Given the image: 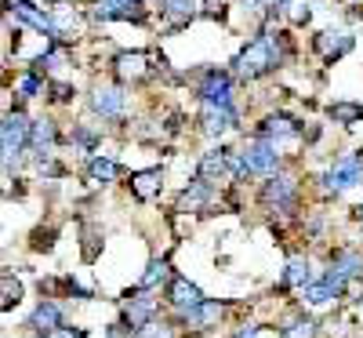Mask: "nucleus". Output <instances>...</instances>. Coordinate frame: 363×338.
<instances>
[{
	"label": "nucleus",
	"instance_id": "7ed1b4c3",
	"mask_svg": "<svg viewBox=\"0 0 363 338\" xmlns=\"http://www.w3.org/2000/svg\"><path fill=\"white\" fill-rule=\"evenodd\" d=\"M280 168V153L269 142H255L236 157V175H272Z\"/></svg>",
	"mask_w": 363,
	"mask_h": 338
},
{
	"label": "nucleus",
	"instance_id": "f704fd0d",
	"mask_svg": "<svg viewBox=\"0 0 363 338\" xmlns=\"http://www.w3.org/2000/svg\"><path fill=\"white\" fill-rule=\"evenodd\" d=\"M69 99V87L66 84H55V102H66Z\"/></svg>",
	"mask_w": 363,
	"mask_h": 338
},
{
	"label": "nucleus",
	"instance_id": "423d86ee",
	"mask_svg": "<svg viewBox=\"0 0 363 338\" xmlns=\"http://www.w3.org/2000/svg\"><path fill=\"white\" fill-rule=\"evenodd\" d=\"M48 22H51V40H69L73 33H80V15L69 4H55Z\"/></svg>",
	"mask_w": 363,
	"mask_h": 338
},
{
	"label": "nucleus",
	"instance_id": "f257e3e1",
	"mask_svg": "<svg viewBox=\"0 0 363 338\" xmlns=\"http://www.w3.org/2000/svg\"><path fill=\"white\" fill-rule=\"evenodd\" d=\"M284 62V48H280V40L272 37V33H262L255 44H247L244 51L236 55V73L244 77V80H258V77H265V73H272Z\"/></svg>",
	"mask_w": 363,
	"mask_h": 338
},
{
	"label": "nucleus",
	"instance_id": "c756f323",
	"mask_svg": "<svg viewBox=\"0 0 363 338\" xmlns=\"http://www.w3.org/2000/svg\"><path fill=\"white\" fill-rule=\"evenodd\" d=\"M284 8H287V18L294 22V26H301V22H309V4L306 0H284Z\"/></svg>",
	"mask_w": 363,
	"mask_h": 338
},
{
	"label": "nucleus",
	"instance_id": "bb28decb",
	"mask_svg": "<svg viewBox=\"0 0 363 338\" xmlns=\"http://www.w3.org/2000/svg\"><path fill=\"white\" fill-rule=\"evenodd\" d=\"M203 200H207V182H193V190H186V193H182V200H178V211H196Z\"/></svg>",
	"mask_w": 363,
	"mask_h": 338
},
{
	"label": "nucleus",
	"instance_id": "6ab92c4d",
	"mask_svg": "<svg viewBox=\"0 0 363 338\" xmlns=\"http://www.w3.org/2000/svg\"><path fill=\"white\" fill-rule=\"evenodd\" d=\"M229 171V149H211L200 160V182H218Z\"/></svg>",
	"mask_w": 363,
	"mask_h": 338
},
{
	"label": "nucleus",
	"instance_id": "20e7f679",
	"mask_svg": "<svg viewBox=\"0 0 363 338\" xmlns=\"http://www.w3.org/2000/svg\"><path fill=\"white\" fill-rule=\"evenodd\" d=\"M327 190L330 193H345V190H352L356 182H363V153H349V157H342L335 168L327 171Z\"/></svg>",
	"mask_w": 363,
	"mask_h": 338
},
{
	"label": "nucleus",
	"instance_id": "cd10ccee",
	"mask_svg": "<svg viewBox=\"0 0 363 338\" xmlns=\"http://www.w3.org/2000/svg\"><path fill=\"white\" fill-rule=\"evenodd\" d=\"M87 171H91V178H95V182H113L120 175V168L113 160H106V157H95V160L87 164Z\"/></svg>",
	"mask_w": 363,
	"mask_h": 338
},
{
	"label": "nucleus",
	"instance_id": "aec40b11",
	"mask_svg": "<svg viewBox=\"0 0 363 338\" xmlns=\"http://www.w3.org/2000/svg\"><path fill=\"white\" fill-rule=\"evenodd\" d=\"M218 317H222V305L218 302H200V305H193V310H186V320L193 324V327H211V324H218Z\"/></svg>",
	"mask_w": 363,
	"mask_h": 338
},
{
	"label": "nucleus",
	"instance_id": "39448f33",
	"mask_svg": "<svg viewBox=\"0 0 363 338\" xmlns=\"http://www.w3.org/2000/svg\"><path fill=\"white\" fill-rule=\"evenodd\" d=\"M200 99H203V106H225L229 109V102H233V80H229V73L211 70L203 77V84H200Z\"/></svg>",
	"mask_w": 363,
	"mask_h": 338
},
{
	"label": "nucleus",
	"instance_id": "5701e85b",
	"mask_svg": "<svg viewBox=\"0 0 363 338\" xmlns=\"http://www.w3.org/2000/svg\"><path fill=\"white\" fill-rule=\"evenodd\" d=\"M149 313H153V298H131V305H128V324L138 331V327L149 324Z\"/></svg>",
	"mask_w": 363,
	"mask_h": 338
},
{
	"label": "nucleus",
	"instance_id": "dca6fc26",
	"mask_svg": "<svg viewBox=\"0 0 363 338\" xmlns=\"http://www.w3.org/2000/svg\"><path fill=\"white\" fill-rule=\"evenodd\" d=\"M262 197H265V204H272V207H291V200H294V178L272 175V178L265 182Z\"/></svg>",
	"mask_w": 363,
	"mask_h": 338
},
{
	"label": "nucleus",
	"instance_id": "9d476101",
	"mask_svg": "<svg viewBox=\"0 0 363 338\" xmlns=\"http://www.w3.org/2000/svg\"><path fill=\"white\" fill-rule=\"evenodd\" d=\"M342 288H345V280H342L335 269H330L320 284H306V302H309V305H327L330 298L342 295Z\"/></svg>",
	"mask_w": 363,
	"mask_h": 338
},
{
	"label": "nucleus",
	"instance_id": "2f4dec72",
	"mask_svg": "<svg viewBox=\"0 0 363 338\" xmlns=\"http://www.w3.org/2000/svg\"><path fill=\"white\" fill-rule=\"evenodd\" d=\"M138 338H174V327L171 324H145V327H138Z\"/></svg>",
	"mask_w": 363,
	"mask_h": 338
},
{
	"label": "nucleus",
	"instance_id": "6e6552de",
	"mask_svg": "<svg viewBox=\"0 0 363 338\" xmlns=\"http://www.w3.org/2000/svg\"><path fill=\"white\" fill-rule=\"evenodd\" d=\"M124 106H128V95L120 87H99L95 95H91V109L99 116H109V120L124 113Z\"/></svg>",
	"mask_w": 363,
	"mask_h": 338
},
{
	"label": "nucleus",
	"instance_id": "9b49d317",
	"mask_svg": "<svg viewBox=\"0 0 363 338\" xmlns=\"http://www.w3.org/2000/svg\"><path fill=\"white\" fill-rule=\"evenodd\" d=\"M18 22H26V26H33L37 29V33H48L51 37V22H48V15L37 8V4H29V0H8V4H4Z\"/></svg>",
	"mask_w": 363,
	"mask_h": 338
},
{
	"label": "nucleus",
	"instance_id": "4be33fe9",
	"mask_svg": "<svg viewBox=\"0 0 363 338\" xmlns=\"http://www.w3.org/2000/svg\"><path fill=\"white\" fill-rule=\"evenodd\" d=\"M335 273L342 276V280L363 273V255H356V251H338V255H335Z\"/></svg>",
	"mask_w": 363,
	"mask_h": 338
},
{
	"label": "nucleus",
	"instance_id": "393cba45",
	"mask_svg": "<svg viewBox=\"0 0 363 338\" xmlns=\"http://www.w3.org/2000/svg\"><path fill=\"white\" fill-rule=\"evenodd\" d=\"M284 280H287L291 288H306V284H309V262H306V258H291Z\"/></svg>",
	"mask_w": 363,
	"mask_h": 338
},
{
	"label": "nucleus",
	"instance_id": "a211bd4d",
	"mask_svg": "<svg viewBox=\"0 0 363 338\" xmlns=\"http://www.w3.org/2000/svg\"><path fill=\"white\" fill-rule=\"evenodd\" d=\"M316 51L323 55V62H338L345 51H352V37L349 33H320L316 37Z\"/></svg>",
	"mask_w": 363,
	"mask_h": 338
},
{
	"label": "nucleus",
	"instance_id": "f8f14e48",
	"mask_svg": "<svg viewBox=\"0 0 363 338\" xmlns=\"http://www.w3.org/2000/svg\"><path fill=\"white\" fill-rule=\"evenodd\" d=\"M160 190H164V171L160 168H149V171H135L131 175V193L138 200H153V197H160Z\"/></svg>",
	"mask_w": 363,
	"mask_h": 338
},
{
	"label": "nucleus",
	"instance_id": "473e14b6",
	"mask_svg": "<svg viewBox=\"0 0 363 338\" xmlns=\"http://www.w3.org/2000/svg\"><path fill=\"white\" fill-rule=\"evenodd\" d=\"M18 91H22V95H26V99H33V95H37V91H40V80H37L33 73H26V77L18 80Z\"/></svg>",
	"mask_w": 363,
	"mask_h": 338
},
{
	"label": "nucleus",
	"instance_id": "f03ea898",
	"mask_svg": "<svg viewBox=\"0 0 363 338\" xmlns=\"http://www.w3.org/2000/svg\"><path fill=\"white\" fill-rule=\"evenodd\" d=\"M26 146H29V120H26V113H11L8 120H0V160H4L8 168H15Z\"/></svg>",
	"mask_w": 363,
	"mask_h": 338
},
{
	"label": "nucleus",
	"instance_id": "7c9ffc66",
	"mask_svg": "<svg viewBox=\"0 0 363 338\" xmlns=\"http://www.w3.org/2000/svg\"><path fill=\"white\" fill-rule=\"evenodd\" d=\"M284 338H316V324H313V320H294V324L284 331Z\"/></svg>",
	"mask_w": 363,
	"mask_h": 338
},
{
	"label": "nucleus",
	"instance_id": "2eb2a0df",
	"mask_svg": "<svg viewBox=\"0 0 363 338\" xmlns=\"http://www.w3.org/2000/svg\"><path fill=\"white\" fill-rule=\"evenodd\" d=\"M291 135H298V124L291 116H265L262 124H258V138L262 142H269V146H277V138H291Z\"/></svg>",
	"mask_w": 363,
	"mask_h": 338
},
{
	"label": "nucleus",
	"instance_id": "0eeeda50",
	"mask_svg": "<svg viewBox=\"0 0 363 338\" xmlns=\"http://www.w3.org/2000/svg\"><path fill=\"white\" fill-rule=\"evenodd\" d=\"M113 73L124 80V84L128 80H142L149 73V55L145 51H120L116 62H113Z\"/></svg>",
	"mask_w": 363,
	"mask_h": 338
},
{
	"label": "nucleus",
	"instance_id": "e433bc0d",
	"mask_svg": "<svg viewBox=\"0 0 363 338\" xmlns=\"http://www.w3.org/2000/svg\"><path fill=\"white\" fill-rule=\"evenodd\" d=\"M356 214H359V222H363V204H359V207H356Z\"/></svg>",
	"mask_w": 363,
	"mask_h": 338
},
{
	"label": "nucleus",
	"instance_id": "4468645a",
	"mask_svg": "<svg viewBox=\"0 0 363 338\" xmlns=\"http://www.w3.org/2000/svg\"><path fill=\"white\" fill-rule=\"evenodd\" d=\"M29 327H33L37 334H51V331H58V327H62V310H58L51 298H44L37 310H33V317H29Z\"/></svg>",
	"mask_w": 363,
	"mask_h": 338
},
{
	"label": "nucleus",
	"instance_id": "c85d7f7f",
	"mask_svg": "<svg viewBox=\"0 0 363 338\" xmlns=\"http://www.w3.org/2000/svg\"><path fill=\"white\" fill-rule=\"evenodd\" d=\"M167 276V258H157V262H149V269H145V276H142V291H149V288H157L160 280Z\"/></svg>",
	"mask_w": 363,
	"mask_h": 338
},
{
	"label": "nucleus",
	"instance_id": "1a4fd4ad",
	"mask_svg": "<svg viewBox=\"0 0 363 338\" xmlns=\"http://www.w3.org/2000/svg\"><path fill=\"white\" fill-rule=\"evenodd\" d=\"M236 128V113H233V106L225 109V106H203V131L211 135V138H222L225 131H233Z\"/></svg>",
	"mask_w": 363,
	"mask_h": 338
},
{
	"label": "nucleus",
	"instance_id": "72a5a7b5",
	"mask_svg": "<svg viewBox=\"0 0 363 338\" xmlns=\"http://www.w3.org/2000/svg\"><path fill=\"white\" fill-rule=\"evenodd\" d=\"M44 338H84V331H77V327H58V331H51V334H44Z\"/></svg>",
	"mask_w": 363,
	"mask_h": 338
},
{
	"label": "nucleus",
	"instance_id": "c9c22d12",
	"mask_svg": "<svg viewBox=\"0 0 363 338\" xmlns=\"http://www.w3.org/2000/svg\"><path fill=\"white\" fill-rule=\"evenodd\" d=\"M109 338H124V327H113V331H109Z\"/></svg>",
	"mask_w": 363,
	"mask_h": 338
},
{
	"label": "nucleus",
	"instance_id": "412c9836",
	"mask_svg": "<svg viewBox=\"0 0 363 338\" xmlns=\"http://www.w3.org/2000/svg\"><path fill=\"white\" fill-rule=\"evenodd\" d=\"M22 302V284L15 280V273H0V310H11Z\"/></svg>",
	"mask_w": 363,
	"mask_h": 338
},
{
	"label": "nucleus",
	"instance_id": "b1692460",
	"mask_svg": "<svg viewBox=\"0 0 363 338\" xmlns=\"http://www.w3.org/2000/svg\"><path fill=\"white\" fill-rule=\"evenodd\" d=\"M164 18L167 22H189L193 18V0H164Z\"/></svg>",
	"mask_w": 363,
	"mask_h": 338
},
{
	"label": "nucleus",
	"instance_id": "ddd939ff",
	"mask_svg": "<svg viewBox=\"0 0 363 338\" xmlns=\"http://www.w3.org/2000/svg\"><path fill=\"white\" fill-rule=\"evenodd\" d=\"M55 138H58V131H55L51 120H29V149L40 153V160H48V157H51Z\"/></svg>",
	"mask_w": 363,
	"mask_h": 338
},
{
	"label": "nucleus",
	"instance_id": "f3484780",
	"mask_svg": "<svg viewBox=\"0 0 363 338\" xmlns=\"http://www.w3.org/2000/svg\"><path fill=\"white\" fill-rule=\"evenodd\" d=\"M167 298L178 305L182 313H186V310H193V305H200V302H203L200 288H196V284H189L186 276H174V280H171V288H167Z\"/></svg>",
	"mask_w": 363,
	"mask_h": 338
},
{
	"label": "nucleus",
	"instance_id": "a878e982",
	"mask_svg": "<svg viewBox=\"0 0 363 338\" xmlns=\"http://www.w3.org/2000/svg\"><path fill=\"white\" fill-rule=\"evenodd\" d=\"M330 116H335L338 124H359V120H363V106H356V102H335V106H330Z\"/></svg>",
	"mask_w": 363,
	"mask_h": 338
}]
</instances>
